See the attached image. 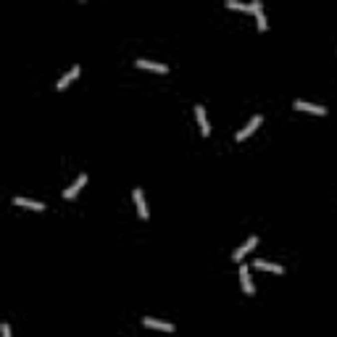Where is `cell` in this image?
Listing matches in <instances>:
<instances>
[{"instance_id": "obj_1", "label": "cell", "mask_w": 337, "mask_h": 337, "mask_svg": "<svg viewBox=\"0 0 337 337\" xmlns=\"http://www.w3.org/2000/svg\"><path fill=\"white\" fill-rule=\"evenodd\" d=\"M261 124H264V116H261V114H256V116H253V119L248 121V124L242 127L240 132H237V143H242V140H248V137H250L253 132H256V129H258Z\"/></svg>"}, {"instance_id": "obj_2", "label": "cell", "mask_w": 337, "mask_h": 337, "mask_svg": "<svg viewBox=\"0 0 337 337\" xmlns=\"http://www.w3.org/2000/svg\"><path fill=\"white\" fill-rule=\"evenodd\" d=\"M295 111H306V114H316V116H327V108L324 106H314V103H308V100H301V98H295Z\"/></svg>"}, {"instance_id": "obj_3", "label": "cell", "mask_w": 337, "mask_h": 337, "mask_svg": "<svg viewBox=\"0 0 337 337\" xmlns=\"http://www.w3.org/2000/svg\"><path fill=\"white\" fill-rule=\"evenodd\" d=\"M256 245H258V237L253 235L250 240H245V242H242L240 248H235V253H232V261H237V264H240V261L245 258V256H248V253H250L253 248H256Z\"/></svg>"}, {"instance_id": "obj_4", "label": "cell", "mask_w": 337, "mask_h": 337, "mask_svg": "<svg viewBox=\"0 0 337 337\" xmlns=\"http://www.w3.org/2000/svg\"><path fill=\"white\" fill-rule=\"evenodd\" d=\"M84 184H87V174L77 176V182H74V184H69L66 190H63V200H74V198L79 195V190H82Z\"/></svg>"}, {"instance_id": "obj_5", "label": "cell", "mask_w": 337, "mask_h": 337, "mask_svg": "<svg viewBox=\"0 0 337 337\" xmlns=\"http://www.w3.org/2000/svg\"><path fill=\"white\" fill-rule=\"evenodd\" d=\"M135 205H137V213L140 219H151V211H148V203H145V192L140 190V187H135Z\"/></svg>"}, {"instance_id": "obj_6", "label": "cell", "mask_w": 337, "mask_h": 337, "mask_svg": "<svg viewBox=\"0 0 337 337\" xmlns=\"http://www.w3.org/2000/svg\"><path fill=\"white\" fill-rule=\"evenodd\" d=\"M250 13L256 16V26H258V32H266V16H264V8H261V3H250Z\"/></svg>"}, {"instance_id": "obj_7", "label": "cell", "mask_w": 337, "mask_h": 337, "mask_svg": "<svg viewBox=\"0 0 337 337\" xmlns=\"http://www.w3.org/2000/svg\"><path fill=\"white\" fill-rule=\"evenodd\" d=\"M240 282H242L245 295H256V287H253V279H250V269L248 266H240Z\"/></svg>"}, {"instance_id": "obj_8", "label": "cell", "mask_w": 337, "mask_h": 337, "mask_svg": "<svg viewBox=\"0 0 337 337\" xmlns=\"http://www.w3.org/2000/svg\"><path fill=\"white\" fill-rule=\"evenodd\" d=\"M77 77H79V66H71V69H69L66 74H63L61 79H58V84H55V90H61V92H63V90H66L69 84H71L74 79H77Z\"/></svg>"}, {"instance_id": "obj_9", "label": "cell", "mask_w": 337, "mask_h": 337, "mask_svg": "<svg viewBox=\"0 0 337 337\" xmlns=\"http://www.w3.org/2000/svg\"><path fill=\"white\" fill-rule=\"evenodd\" d=\"M195 119H198V124H200V135L208 137L211 135V124H208V119H205V108L203 106H195Z\"/></svg>"}, {"instance_id": "obj_10", "label": "cell", "mask_w": 337, "mask_h": 337, "mask_svg": "<svg viewBox=\"0 0 337 337\" xmlns=\"http://www.w3.org/2000/svg\"><path fill=\"white\" fill-rule=\"evenodd\" d=\"M13 205H18V208H29V211H45V203H37L32 198H13Z\"/></svg>"}, {"instance_id": "obj_11", "label": "cell", "mask_w": 337, "mask_h": 337, "mask_svg": "<svg viewBox=\"0 0 337 337\" xmlns=\"http://www.w3.org/2000/svg\"><path fill=\"white\" fill-rule=\"evenodd\" d=\"M143 324H145V327H151V330H161V332H174V330H176V327H174L171 322H158V319H151V316H145Z\"/></svg>"}, {"instance_id": "obj_12", "label": "cell", "mask_w": 337, "mask_h": 337, "mask_svg": "<svg viewBox=\"0 0 337 337\" xmlns=\"http://www.w3.org/2000/svg\"><path fill=\"white\" fill-rule=\"evenodd\" d=\"M137 66H140V69H148V71H156V74H166V71H168L166 63H156V61H148V58H140Z\"/></svg>"}, {"instance_id": "obj_13", "label": "cell", "mask_w": 337, "mask_h": 337, "mask_svg": "<svg viewBox=\"0 0 337 337\" xmlns=\"http://www.w3.org/2000/svg\"><path fill=\"white\" fill-rule=\"evenodd\" d=\"M253 266L261 269V271H271V274H285V269H282V266H279V264H269V261H256Z\"/></svg>"}, {"instance_id": "obj_14", "label": "cell", "mask_w": 337, "mask_h": 337, "mask_svg": "<svg viewBox=\"0 0 337 337\" xmlns=\"http://www.w3.org/2000/svg\"><path fill=\"white\" fill-rule=\"evenodd\" d=\"M227 8H235V11H250V3H240V0H227Z\"/></svg>"}, {"instance_id": "obj_15", "label": "cell", "mask_w": 337, "mask_h": 337, "mask_svg": "<svg viewBox=\"0 0 337 337\" xmlns=\"http://www.w3.org/2000/svg\"><path fill=\"white\" fill-rule=\"evenodd\" d=\"M0 335H3V337H11V327H8V324H0Z\"/></svg>"}]
</instances>
